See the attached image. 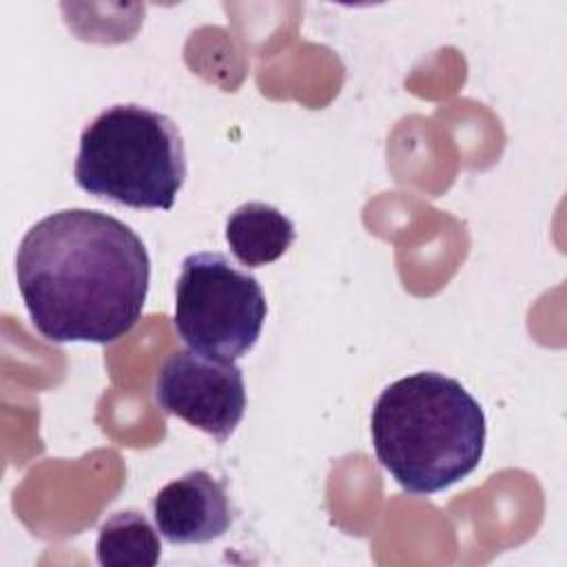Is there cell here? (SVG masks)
<instances>
[{"instance_id": "1", "label": "cell", "mask_w": 567, "mask_h": 567, "mask_svg": "<svg viewBox=\"0 0 567 567\" xmlns=\"http://www.w3.org/2000/svg\"><path fill=\"white\" fill-rule=\"evenodd\" d=\"M16 279L44 339L113 343L144 310L151 259L128 224L100 210L66 208L24 233Z\"/></svg>"}, {"instance_id": "2", "label": "cell", "mask_w": 567, "mask_h": 567, "mask_svg": "<svg viewBox=\"0 0 567 567\" xmlns=\"http://www.w3.org/2000/svg\"><path fill=\"white\" fill-rule=\"evenodd\" d=\"M379 463L410 494H436L472 474L485 450V414L461 381L414 372L390 383L370 414Z\"/></svg>"}, {"instance_id": "3", "label": "cell", "mask_w": 567, "mask_h": 567, "mask_svg": "<svg viewBox=\"0 0 567 567\" xmlns=\"http://www.w3.org/2000/svg\"><path fill=\"white\" fill-rule=\"evenodd\" d=\"M75 184L95 197L168 210L186 179V148L177 124L140 104H113L80 135Z\"/></svg>"}, {"instance_id": "4", "label": "cell", "mask_w": 567, "mask_h": 567, "mask_svg": "<svg viewBox=\"0 0 567 567\" xmlns=\"http://www.w3.org/2000/svg\"><path fill=\"white\" fill-rule=\"evenodd\" d=\"M266 312L257 277L226 255L193 252L182 261L173 326L190 350L235 361L257 343Z\"/></svg>"}, {"instance_id": "5", "label": "cell", "mask_w": 567, "mask_h": 567, "mask_svg": "<svg viewBox=\"0 0 567 567\" xmlns=\"http://www.w3.org/2000/svg\"><path fill=\"white\" fill-rule=\"evenodd\" d=\"M153 394L166 414L210 434L217 443L230 439L246 412L241 368L197 350L168 357L155 377Z\"/></svg>"}, {"instance_id": "6", "label": "cell", "mask_w": 567, "mask_h": 567, "mask_svg": "<svg viewBox=\"0 0 567 567\" xmlns=\"http://www.w3.org/2000/svg\"><path fill=\"white\" fill-rule=\"evenodd\" d=\"M151 507L157 532L171 545L210 543L235 520L226 481L208 470H190L171 481L155 494Z\"/></svg>"}, {"instance_id": "7", "label": "cell", "mask_w": 567, "mask_h": 567, "mask_svg": "<svg viewBox=\"0 0 567 567\" xmlns=\"http://www.w3.org/2000/svg\"><path fill=\"white\" fill-rule=\"evenodd\" d=\"M297 237L295 224L279 208L264 202L237 206L226 219L230 252L248 268L266 266L288 252Z\"/></svg>"}, {"instance_id": "8", "label": "cell", "mask_w": 567, "mask_h": 567, "mask_svg": "<svg viewBox=\"0 0 567 567\" xmlns=\"http://www.w3.org/2000/svg\"><path fill=\"white\" fill-rule=\"evenodd\" d=\"M95 554L104 567H153L159 563L162 545L142 512L122 509L100 525Z\"/></svg>"}]
</instances>
